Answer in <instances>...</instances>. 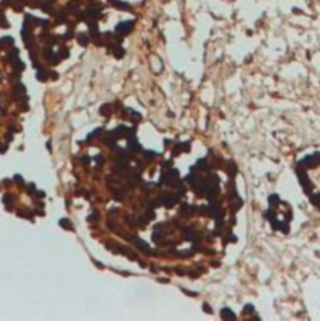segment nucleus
Wrapping results in <instances>:
<instances>
[{"label": "nucleus", "instance_id": "39448f33", "mask_svg": "<svg viewBox=\"0 0 320 321\" xmlns=\"http://www.w3.org/2000/svg\"><path fill=\"white\" fill-rule=\"evenodd\" d=\"M60 225L64 226V227H70V225H69V220L68 219H63L61 221H60Z\"/></svg>", "mask_w": 320, "mask_h": 321}, {"label": "nucleus", "instance_id": "6e6552de", "mask_svg": "<svg viewBox=\"0 0 320 321\" xmlns=\"http://www.w3.org/2000/svg\"><path fill=\"white\" fill-rule=\"evenodd\" d=\"M146 215H148L149 219H154L155 217V213H153V210H149L148 213H146Z\"/></svg>", "mask_w": 320, "mask_h": 321}, {"label": "nucleus", "instance_id": "9d476101", "mask_svg": "<svg viewBox=\"0 0 320 321\" xmlns=\"http://www.w3.org/2000/svg\"><path fill=\"white\" fill-rule=\"evenodd\" d=\"M96 163H98V165H101V164H103V158H101V156H98Z\"/></svg>", "mask_w": 320, "mask_h": 321}, {"label": "nucleus", "instance_id": "423d86ee", "mask_svg": "<svg viewBox=\"0 0 320 321\" xmlns=\"http://www.w3.org/2000/svg\"><path fill=\"white\" fill-rule=\"evenodd\" d=\"M115 53H116L115 55H116L118 58H121L123 55H124V50H123V49H116V51H115Z\"/></svg>", "mask_w": 320, "mask_h": 321}, {"label": "nucleus", "instance_id": "0eeeda50", "mask_svg": "<svg viewBox=\"0 0 320 321\" xmlns=\"http://www.w3.org/2000/svg\"><path fill=\"white\" fill-rule=\"evenodd\" d=\"M144 155H146V156L150 159V158H153V156H155V155H156V152H154V151H145V152H144Z\"/></svg>", "mask_w": 320, "mask_h": 321}, {"label": "nucleus", "instance_id": "f257e3e1", "mask_svg": "<svg viewBox=\"0 0 320 321\" xmlns=\"http://www.w3.org/2000/svg\"><path fill=\"white\" fill-rule=\"evenodd\" d=\"M296 173L304 192L320 209V152L303 159L298 164Z\"/></svg>", "mask_w": 320, "mask_h": 321}, {"label": "nucleus", "instance_id": "1a4fd4ad", "mask_svg": "<svg viewBox=\"0 0 320 321\" xmlns=\"http://www.w3.org/2000/svg\"><path fill=\"white\" fill-rule=\"evenodd\" d=\"M160 237H161V236H160L159 234H154V235H153V239H154V241H159Z\"/></svg>", "mask_w": 320, "mask_h": 321}, {"label": "nucleus", "instance_id": "4468645a", "mask_svg": "<svg viewBox=\"0 0 320 321\" xmlns=\"http://www.w3.org/2000/svg\"><path fill=\"white\" fill-rule=\"evenodd\" d=\"M5 151H6V146H5V147H1V149H0V152H1V154H3V152H5Z\"/></svg>", "mask_w": 320, "mask_h": 321}, {"label": "nucleus", "instance_id": "7ed1b4c3", "mask_svg": "<svg viewBox=\"0 0 320 321\" xmlns=\"http://www.w3.org/2000/svg\"><path fill=\"white\" fill-rule=\"evenodd\" d=\"M135 244H136V246H138V248H140V249H141V250H143V251H146V253H149V254H150V251H149L150 249H149L148 244H146V242H145V241H143L141 239H136V240H135Z\"/></svg>", "mask_w": 320, "mask_h": 321}, {"label": "nucleus", "instance_id": "f03ea898", "mask_svg": "<svg viewBox=\"0 0 320 321\" xmlns=\"http://www.w3.org/2000/svg\"><path fill=\"white\" fill-rule=\"evenodd\" d=\"M132 26H133V24H132V21H124V23H121L120 25H118V28H116V30L118 31H121L123 34H126L130 29H132Z\"/></svg>", "mask_w": 320, "mask_h": 321}, {"label": "nucleus", "instance_id": "f8f14e48", "mask_svg": "<svg viewBox=\"0 0 320 321\" xmlns=\"http://www.w3.org/2000/svg\"><path fill=\"white\" fill-rule=\"evenodd\" d=\"M14 179H16V180H15V181H18V182H21V177H20L19 175H16V176H15Z\"/></svg>", "mask_w": 320, "mask_h": 321}, {"label": "nucleus", "instance_id": "9b49d317", "mask_svg": "<svg viewBox=\"0 0 320 321\" xmlns=\"http://www.w3.org/2000/svg\"><path fill=\"white\" fill-rule=\"evenodd\" d=\"M83 163H84V164H89V163H90L89 156H84V158H83Z\"/></svg>", "mask_w": 320, "mask_h": 321}, {"label": "nucleus", "instance_id": "20e7f679", "mask_svg": "<svg viewBox=\"0 0 320 321\" xmlns=\"http://www.w3.org/2000/svg\"><path fill=\"white\" fill-rule=\"evenodd\" d=\"M12 199H13V196L10 195V194H6V195L3 196V201H4L5 204H9L10 201H12Z\"/></svg>", "mask_w": 320, "mask_h": 321}, {"label": "nucleus", "instance_id": "ddd939ff", "mask_svg": "<svg viewBox=\"0 0 320 321\" xmlns=\"http://www.w3.org/2000/svg\"><path fill=\"white\" fill-rule=\"evenodd\" d=\"M38 196L43 197V196H45V194H44V192H41V191H39V192H38Z\"/></svg>", "mask_w": 320, "mask_h": 321}]
</instances>
